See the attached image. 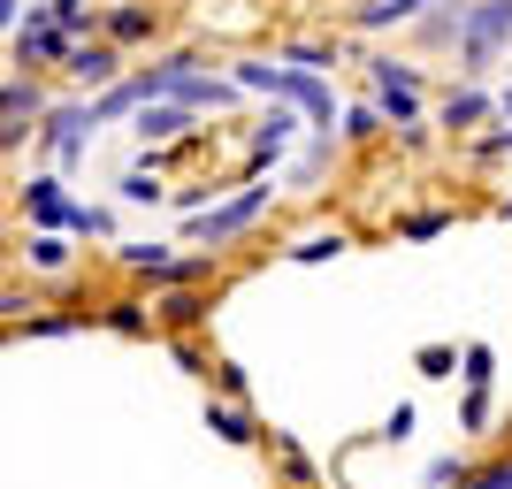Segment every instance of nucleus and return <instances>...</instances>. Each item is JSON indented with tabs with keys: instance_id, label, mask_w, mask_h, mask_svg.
<instances>
[{
	"instance_id": "10",
	"label": "nucleus",
	"mask_w": 512,
	"mask_h": 489,
	"mask_svg": "<svg viewBox=\"0 0 512 489\" xmlns=\"http://www.w3.org/2000/svg\"><path fill=\"white\" fill-rule=\"evenodd\" d=\"M337 245H344V237H306V245H291V260H329Z\"/></svg>"
},
{
	"instance_id": "9",
	"label": "nucleus",
	"mask_w": 512,
	"mask_h": 489,
	"mask_svg": "<svg viewBox=\"0 0 512 489\" xmlns=\"http://www.w3.org/2000/svg\"><path fill=\"white\" fill-rule=\"evenodd\" d=\"M161 314H169V321H199V314H207V298H199V291H176Z\"/></svg>"
},
{
	"instance_id": "13",
	"label": "nucleus",
	"mask_w": 512,
	"mask_h": 489,
	"mask_svg": "<svg viewBox=\"0 0 512 489\" xmlns=\"http://www.w3.org/2000/svg\"><path fill=\"white\" fill-rule=\"evenodd\" d=\"M467 489H512V459H505V467H490V474H467Z\"/></svg>"
},
{
	"instance_id": "4",
	"label": "nucleus",
	"mask_w": 512,
	"mask_h": 489,
	"mask_svg": "<svg viewBox=\"0 0 512 489\" xmlns=\"http://www.w3.org/2000/svg\"><path fill=\"white\" fill-rule=\"evenodd\" d=\"M375 92H383V107L398 115V123H413V100H421V92H413V77L398 62H375Z\"/></svg>"
},
{
	"instance_id": "6",
	"label": "nucleus",
	"mask_w": 512,
	"mask_h": 489,
	"mask_svg": "<svg viewBox=\"0 0 512 489\" xmlns=\"http://www.w3.org/2000/svg\"><path fill=\"white\" fill-rule=\"evenodd\" d=\"M482 115H490V100H482V92H451V100H444V123H451V130H474Z\"/></svg>"
},
{
	"instance_id": "5",
	"label": "nucleus",
	"mask_w": 512,
	"mask_h": 489,
	"mask_svg": "<svg viewBox=\"0 0 512 489\" xmlns=\"http://www.w3.org/2000/svg\"><path fill=\"white\" fill-rule=\"evenodd\" d=\"M428 0H367L352 23H367V31H383V23H406V16H421Z\"/></svg>"
},
{
	"instance_id": "12",
	"label": "nucleus",
	"mask_w": 512,
	"mask_h": 489,
	"mask_svg": "<svg viewBox=\"0 0 512 489\" xmlns=\"http://www.w3.org/2000/svg\"><path fill=\"white\" fill-rule=\"evenodd\" d=\"M214 428H222L230 444H245V436H253V421H245V413H214Z\"/></svg>"
},
{
	"instance_id": "1",
	"label": "nucleus",
	"mask_w": 512,
	"mask_h": 489,
	"mask_svg": "<svg viewBox=\"0 0 512 489\" xmlns=\"http://www.w3.org/2000/svg\"><path fill=\"white\" fill-rule=\"evenodd\" d=\"M512 39V0H474L459 8V69H482Z\"/></svg>"
},
{
	"instance_id": "8",
	"label": "nucleus",
	"mask_w": 512,
	"mask_h": 489,
	"mask_svg": "<svg viewBox=\"0 0 512 489\" xmlns=\"http://www.w3.org/2000/svg\"><path fill=\"white\" fill-rule=\"evenodd\" d=\"M77 77H92V85H100V77H115V54H107V46H92V54H77Z\"/></svg>"
},
{
	"instance_id": "7",
	"label": "nucleus",
	"mask_w": 512,
	"mask_h": 489,
	"mask_svg": "<svg viewBox=\"0 0 512 489\" xmlns=\"http://www.w3.org/2000/svg\"><path fill=\"white\" fill-rule=\"evenodd\" d=\"M138 130H146V138H176V130H184V107H153V100H146Z\"/></svg>"
},
{
	"instance_id": "2",
	"label": "nucleus",
	"mask_w": 512,
	"mask_h": 489,
	"mask_svg": "<svg viewBox=\"0 0 512 489\" xmlns=\"http://www.w3.org/2000/svg\"><path fill=\"white\" fill-rule=\"evenodd\" d=\"M237 77L245 85H260V92H283V100H299L306 115H321L329 123V92L314 85V77H299V69H268V62H237Z\"/></svg>"
},
{
	"instance_id": "14",
	"label": "nucleus",
	"mask_w": 512,
	"mask_h": 489,
	"mask_svg": "<svg viewBox=\"0 0 512 489\" xmlns=\"http://www.w3.org/2000/svg\"><path fill=\"white\" fill-rule=\"evenodd\" d=\"M505 115H512V92H505Z\"/></svg>"
},
{
	"instance_id": "11",
	"label": "nucleus",
	"mask_w": 512,
	"mask_h": 489,
	"mask_svg": "<svg viewBox=\"0 0 512 489\" xmlns=\"http://www.w3.org/2000/svg\"><path fill=\"white\" fill-rule=\"evenodd\" d=\"M467 390H490V352H482V344L467 352Z\"/></svg>"
},
{
	"instance_id": "3",
	"label": "nucleus",
	"mask_w": 512,
	"mask_h": 489,
	"mask_svg": "<svg viewBox=\"0 0 512 489\" xmlns=\"http://www.w3.org/2000/svg\"><path fill=\"white\" fill-rule=\"evenodd\" d=\"M260 207H268V184H253V192H237L230 207L199 214V222H192V237H199V245H222V237H237V230H245V222H253Z\"/></svg>"
}]
</instances>
